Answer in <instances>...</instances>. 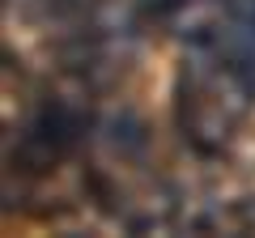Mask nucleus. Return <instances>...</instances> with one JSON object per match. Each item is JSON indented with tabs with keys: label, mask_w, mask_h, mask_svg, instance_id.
<instances>
[]
</instances>
